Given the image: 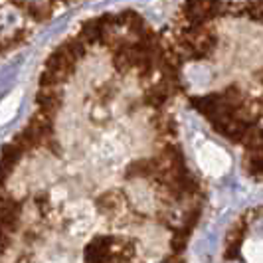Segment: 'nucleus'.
<instances>
[{
    "mask_svg": "<svg viewBox=\"0 0 263 263\" xmlns=\"http://www.w3.org/2000/svg\"><path fill=\"white\" fill-rule=\"evenodd\" d=\"M178 101L164 30L131 8L76 24L0 151V263H184L206 196Z\"/></svg>",
    "mask_w": 263,
    "mask_h": 263,
    "instance_id": "f257e3e1",
    "label": "nucleus"
},
{
    "mask_svg": "<svg viewBox=\"0 0 263 263\" xmlns=\"http://www.w3.org/2000/svg\"><path fill=\"white\" fill-rule=\"evenodd\" d=\"M164 36L180 99L263 182V2H184Z\"/></svg>",
    "mask_w": 263,
    "mask_h": 263,
    "instance_id": "f03ea898",
    "label": "nucleus"
},
{
    "mask_svg": "<svg viewBox=\"0 0 263 263\" xmlns=\"http://www.w3.org/2000/svg\"><path fill=\"white\" fill-rule=\"evenodd\" d=\"M67 4L42 2V4H0V58L22 48L40 26L50 22L58 10Z\"/></svg>",
    "mask_w": 263,
    "mask_h": 263,
    "instance_id": "7ed1b4c3",
    "label": "nucleus"
}]
</instances>
